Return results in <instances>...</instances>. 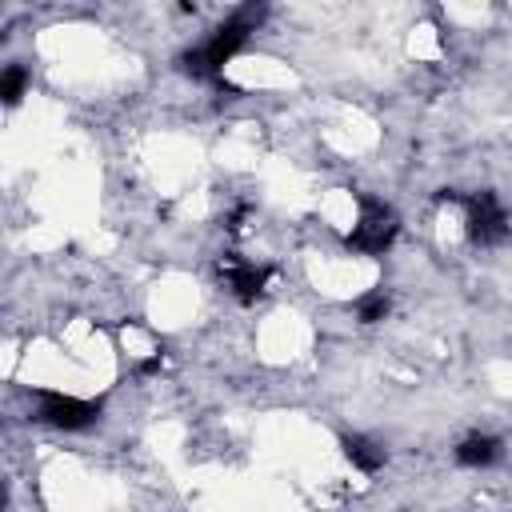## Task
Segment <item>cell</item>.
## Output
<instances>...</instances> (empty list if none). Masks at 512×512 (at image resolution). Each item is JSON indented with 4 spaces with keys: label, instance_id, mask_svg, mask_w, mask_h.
Masks as SVG:
<instances>
[{
    "label": "cell",
    "instance_id": "obj_3",
    "mask_svg": "<svg viewBox=\"0 0 512 512\" xmlns=\"http://www.w3.org/2000/svg\"><path fill=\"white\" fill-rule=\"evenodd\" d=\"M36 420L40 424H52V428H64V432H80V428H92L100 420V404L96 400H80V396H64V392H52V388H36Z\"/></svg>",
    "mask_w": 512,
    "mask_h": 512
},
{
    "label": "cell",
    "instance_id": "obj_10",
    "mask_svg": "<svg viewBox=\"0 0 512 512\" xmlns=\"http://www.w3.org/2000/svg\"><path fill=\"white\" fill-rule=\"evenodd\" d=\"M248 212H252L248 204H236V208H232V216H228V232H240V228H244V220H248Z\"/></svg>",
    "mask_w": 512,
    "mask_h": 512
},
{
    "label": "cell",
    "instance_id": "obj_6",
    "mask_svg": "<svg viewBox=\"0 0 512 512\" xmlns=\"http://www.w3.org/2000/svg\"><path fill=\"white\" fill-rule=\"evenodd\" d=\"M344 456L360 468V472H380L384 468V448L368 436H344Z\"/></svg>",
    "mask_w": 512,
    "mask_h": 512
},
{
    "label": "cell",
    "instance_id": "obj_4",
    "mask_svg": "<svg viewBox=\"0 0 512 512\" xmlns=\"http://www.w3.org/2000/svg\"><path fill=\"white\" fill-rule=\"evenodd\" d=\"M220 272L228 276V288H232V296H236L240 304H256V300L264 296L268 280H272V268H268V264H244V260H236L232 252L220 256Z\"/></svg>",
    "mask_w": 512,
    "mask_h": 512
},
{
    "label": "cell",
    "instance_id": "obj_9",
    "mask_svg": "<svg viewBox=\"0 0 512 512\" xmlns=\"http://www.w3.org/2000/svg\"><path fill=\"white\" fill-rule=\"evenodd\" d=\"M160 368H164V352H152L148 360H140V364H136V372H140V376H152V372H160Z\"/></svg>",
    "mask_w": 512,
    "mask_h": 512
},
{
    "label": "cell",
    "instance_id": "obj_1",
    "mask_svg": "<svg viewBox=\"0 0 512 512\" xmlns=\"http://www.w3.org/2000/svg\"><path fill=\"white\" fill-rule=\"evenodd\" d=\"M396 232H400V220H396V212H392L384 200L360 196V220H356V228L344 236V244H348L352 252H364V256H380V252H388V244L396 240Z\"/></svg>",
    "mask_w": 512,
    "mask_h": 512
},
{
    "label": "cell",
    "instance_id": "obj_7",
    "mask_svg": "<svg viewBox=\"0 0 512 512\" xmlns=\"http://www.w3.org/2000/svg\"><path fill=\"white\" fill-rule=\"evenodd\" d=\"M388 292L384 288H372V292H364L360 300H356V320L360 324H380L384 316H388Z\"/></svg>",
    "mask_w": 512,
    "mask_h": 512
},
{
    "label": "cell",
    "instance_id": "obj_5",
    "mask_svg": "<svg viewBox=\"0 0 512 512\" xmlns=\"http://www.w3.org/2000/svg\"><path fill=\"white\" fill-rule=\"evenodd\" d=\"M500 456V440L496 436H464L460 444H456V460L464 464V468H488L492 460Z\"/></svg>",
    "mask_w": 512,
    "mask_h": 512
},
{
    "label": "cell",
    "instance_id": "obj_8",
    "mask_svg": "<svg viewBox=\"0 0 512 512\" xmlns=\"http://www.w3.org/2000/svg\"><path fill=\"white\" fill-rule=\"evenodd\" d=\"M24 88H28V68H24V64H8L4 76H0V96H4V104H20Z\"/></svg>",
    "mask_w": 512,
    "mask_h": 512
},
{
    "label": "cell",
    "instance_id": "obj_2",
    "mask_svg": "<svg viewBox=\"0 0 512 512\" xmlns=\"http://www.w3.org/2000/svg\"><path fill=\"white\" fill-rule=\"evenodd\" d=\"M464 236L476 248H496L508 240V212L496 192H476L468 196V216H464Z\"/></svg>",
    "mask_w": 512,
    "mask_h": 512
}]
</instances>
